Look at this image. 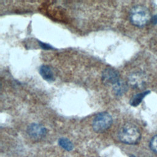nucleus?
<instances>
[{
	"instance_id": "nucleus-8",
	"label": "nucleus",
	"mask_w": 157,
	"mask_h": 157,
	"mask_svg": "<svg viewBox=\"0 0 157 157\" xmlns=\"http://www.w3.org/2000/svg\"><path fill=\"white\" fill-rule=\"evenodd\" d=\"M128 90V84L120 80L117 83L113 86V92L117 96H121L123 95Z\"/></svg>"
},
{
	"instance_id": "nucleus-7",
	"label": "nucleus",
	"mask_w": 157,
	"mask_h": 157,
	"mask_svg": "<svg viewBox=\"0 0 157 157\" xmlns=\"http://www.w3.org/2000/svg\"><path fill=\"white\" fill-rule=\"evenodd\" d=\"M39 74L47 82H53L55 80L54 73L51 67L46 64L40 66L39 69Z\"/></svg>"
},
{
	"instance_id": "nucleus-4",
	"label": "nucleus",
	"mask_w": 157,
	"mask_h": 157,
	"mask_svg": "<svg viewBox=\"0 0 157 157\" xmlns=\"http://www.w3.org/2000/svg\"><path fill=\"white\" fill-rule=\"evenodd\" d=\"M102 82L105 86H113L121 79L119 72L112 67L105 68L102 73Z\"/></svg>"
},
{
	"instance_id": "nucleus-1",
	"label": "nucleus",
	"mask_w": 157,
	"mask_h": 157,
	"mask_svg": "<svg viewBox=\"0 0 157 157\" xmlns=\"http://www.w3.org/2000/svg\"><path fill=\"white\" fill-rule=\"evenodd\" d=\"M141 134L139 128L132 123H126L119 131L118 138L120 140L126 144L134 145L139 142Z\"/></svg>"
},
{
	"instance_id": "nucleus-12",
	"label": "nucleus",
	"mask_w": 157,
	"mask_h": 157,
	"mask_svg": "<svg viewBox=\"0 0 157 157\" xmlns=\"http://www.w3.org/2000/svg\"><path fill=\"white\" fill-rule=\"evenodd\" d=\"M39 44L40 45V46L43 48V49H45V50H49V49H52L53 47L47 44H45V43H44V42H40L39 41Z\"/></svg>"
},
{
	"instance_id": "nucleus-3",
	"label": "nucleus",
	"mask_w": 157,
	"mask_h": 157,
	"mask_svg": "<svg viewBox=\"0 0 157 157\" xmlns=\"http://www.w3.org/2000/svg\"><path fill=\"white\" fill-rule=\"evenodd\" d=\"M112 121V117L108 112H100L94 117L92 126L95 132H103L111 126Z\"/></svg>"
},
{
	"instance_id": "nucleus-11",
	"label": "nucleus",
	"mask_w": 157,
	"mask_h": 157,
	"mask_svg": "<svg viewBox=\"0 0 157 157\" xmlns=\"http://www.w3.org/2000/svg\"><path fill=\"white\" fill-rule=\"evenodd\" d=\"M150 147L153 152L157 153V135L153 137L151 139L150 142Z\"/></svg>"
},
{
	"instance_id": "nucleus-13",
	"label": "nucleus",
	"mask_w": 157,
	"mask_h": 157,
	"mask_svg": "<svg viewBox=\"0 0 157 157\" xmlns=\"http://www.w3.org/2000/svg\"><path fill=\"white\" fill-rule=\"evenodd\" d=\"M131 157H135V156H131Z\"/></svg>"
},
{
	"instance_id": "nucleus-6",
	"label": "nucleus",
	"mask_w": 157,
	"mask_h": 157,
	"mask_svg": "<svg viewBox=\"0 0 157 157\" xmlns=\"http://www.w3.org/2000/svg\"><path fill=\"white\" fill-rule=\"evenodd\" d=\"M147 77L141 72H135L131 74L128 78V84L134 89H142L147 83Z\"/></svg>"
},
{
	"instance_id": "nucleus-9",
	"label": "nucleus",
	"mask_w": 157,
	"mask_h": 157,
	"mask_svg": "<svg viewBox=\"0 0 157 157\" xmlns=\"http://www.w3.org/2000/svg\"><path fill=\"white\" fill-rule=\"evenodd\" d=\"M148 93H149L148 91H144V92H142V93H140L139 94L134 95L129 101L130 104L132 106H134V107L137 106L141 102V101H142L144 98L147 94H148Z\"/></svg>"
},
{
	"instance_id": "nucleus-10",
	"label": "nucleus",
	"mask_w": 157,
	"mask_h": 157,
	"mask_svg": "<svg viewBox=\"0 0 157 157\" xmlns=\"http://www.w3.org/2000/svg\"><path fill=\"white\" fill-rule=\"evenodd\" d=\"M58 144L64 150L67 151H71L74 148L72 143L66 137H61L58 140Z\"/></svg>"
},
{
	"instance_id": "nucleus-5",
	"label": "nucleus",
	"mask_w": 157,
	"mask_h": 157,
	"mask_svg": "<svg viewBox=\"0 0 157 157\" xmlns=\"http://www.w3.org/2000/svg\"><path fill=\"white\" fill-rule=\"evenodd\" d=\"M26 132L31 139L34 140H39L45 136L47 129L45 127L41 124L33 123L28 126Z\"/></svg>"
},
{
	"instance_id": "nucleus-2",
	"label": "nucleus",
	"mask_w": 157,
	"mask_h": 157,
	"mask_svg": "<svg viewBox=\"0 0 157 157\" xmlns=\"http://www.w3.org/2000/svg\"><path fill=\"white\" fill-rule=\"evenodd\" d=\"M151 19L149 10L145 6L138 5L134 6L129 12V20L131 23L139 28L145 26Z\"/></svg>"
}]
</instances>
